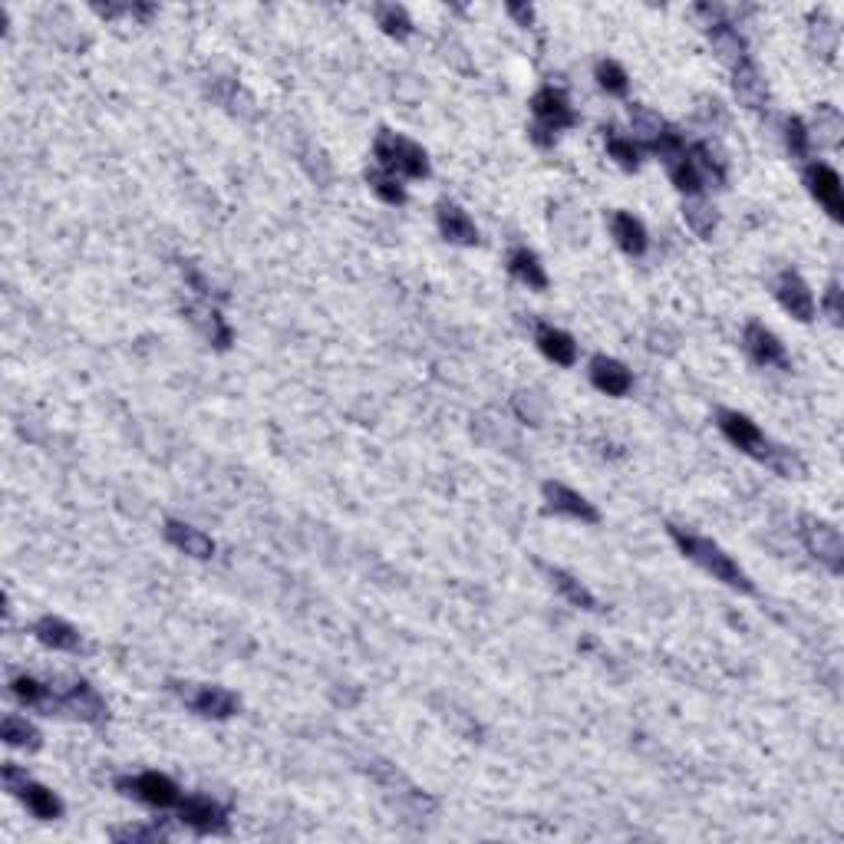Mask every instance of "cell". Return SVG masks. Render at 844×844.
Returning <instances> with one entry per match:
<instances>
[{
  "instance_id": "5bb4252c",
  "label": "cell",
  "mask_w": 844,
  "mask_h": 844,
  "mask_svg": "<svg viewBox=\"0 0 844 844\" xmlns=\"http://www.w3.org/2000/svg\"><path fill=\"white\" fill-rule=\"evenodd\" d=\"M165 541H169L175 551H182L188 558H198V561H208L211 554H215V541H211L205 531L185 525V521H165Z\"/></svg>"
},
{
  "instance_id": "ab89813d",
  "label": "cell",
  "mask_w": 844,
  "mask_h": 844,
  "mask_svg": "<svg viewBox=\"0 0 844 844\" xmlns=\"http://www.w3.org/2000/svg\"><path fill=\"white\" fill-rule=\"evenodd\" d=\"M103 17H152L155 14V7L149 4H126V7H96Z\"/></svg>"
},
{
  "instance_id": "7402d4cb",
  "label": "cell",
  "mask_w": 844,
  "mask_h": 844,
  "mask_svg": "<svg viewBox=\"0 0 844 844\" xmlns=\"http://www.w3.org/2000/svg\"><path fill=\"white\" fill-rule=\"evenodd\" d=\"M709 40H713L716 57L726 66H736L749 57V47H746V40H742V33L732 24H726V20H713V24H709Z\"/></svg>"
},
{
  "instance_id": "d590c367",
  "label": "cell",
  "mask_w": 844,
  "mask_h": 844,
  "mask_svg": "<svg viewBox=\"0 0 844 844\" xmlns=\"http://www.w3.org/2000/svg\"><path fill=\"white\" fill-rule=\"evenodd\" d=\"M607 152H610V159H617L620 165H624V169H637L643 146H637L633 139L617 136V132H610V136H607Z\"/></svg>"
},
{
  "instance_id": "44dd1931",
  "label": "cell",
  "mask_w": 844,
  "mask_h": 844,
  "mask_svg": "<svg viewBox=\"0 0 844 844\" xmlns=\"http://www.w3.org/2000/svg\"><path fill=\"white\" fill-rule=\"evenodd\" d=\"M33 637H37L43 647H50V650L73 653V650L83 647V640H80V633H76V627H70L60 617H40L37 624H33Z\"/></svg>"
},
{
  "instance_id": "836d02e7",
  "label": "cell",
  "mask_w": 844,
  "mask_h": 844,
  "mask_svg": "<svg viewBox=\"0 0 844 844\" xmlns=\"http://www.w3.org/2000/svg\"><path fill=\"white\" fill-rule=\"evenodd\" d=\"M765 465H769L775 475H782V479H802V475H805V462L798 459L792 449H785V446H775Z\"/></svg>"
},
{
  "instance_id": "60d3db41",
  "label": "cell",
  "mask_w": 844,
  "mask_h": 844,
  "mask_svg": "<svg viewBox=\"0 0 844 844\" xmlns=\"http://www.w3.org/2000/svg\"><path fill=\"white\" fill-rule=\"evenodd\" d=\"M825 310H828L831 324L841 327V320H844V307H841V287H838V284H828V291H825Z\"/></svg>"
},
{
  "instance_id": "b9f144b4",
  "label": "cell",
  "mask_w": 844,
  "mask_h": 844,
  "mask_svg": "<svg viewBox=\"0 0 844 844\" xmlns=\"http://www.w3.org/2000/svg\"><path fill=\"white\" fill-rule=\"evenodd\" d=\"M508 14H512L521 27H531V17H535L531 14V7H518V4H508Z\"/></svg>"
},
{
  "instance_id": "6da1fadb",
  "label": "cell",
  "mask_w": 844,
  "mask_h": 844,
  "mask_svg": "<svg viewBox=\"0 0 844 844\" xmlns=\"http://www.w3.org/2000/svg\"><path fill=\"white\" fill-rule=\"evenodd\" d=\"M670 538L676 541V548H680L686 558H690L693 564H699L706 574H713L716 581L736 587V591H742V594H752V581L746 577V571H742L716 541L696 535V531H686L680 525H670Z\"/></svg>"
},
{
  "instance_id": "d6986e66",
  "label": "cell",
  "mask_w": 844,
  "mask_h": 844,
  "mask_svg": "<svg viewBox=\"0 0 844 844\" xmlns=\"http://www.w3.org/2000/svg\"><path fill=\"white\" fill-rule=\"evenodd\" d=\"M185 314H188V320H192V324L202 330L211 343H215L218 350H225L228 343H231V327L225 324V317L218 314V307H211V301H205V297H202L198 304H188Z\"/></svg>"
},
{
  "instance_id": "2e32d148",
  "label": "cell",
  "mask_w": 844,
  "mask_h": 844,
  "mask_svg": "<svg viewBox=\"0 0 844 844\" xmlns=\"http://www.w3.org/2000/svg\"><path fill=\"white\" fill-rule=\"evenodd\" d=\"M591 383L607 396H627L633 386L630 370L614 357H594L591 360Z\"/></svg>"
},
{
  "instance_id": "cb8c5ba5",
  "label": "cell",
  "mask_w": 844,
  "mask_h": 844,
  "mask_svg": "<svg viewBox=\"0 0 844 844\" xmlns=\"http://www.w3.org/2000/svg\"><path fill=\"white\" fill-rule=\"evenodd\" d=\"M508 271H512L521 284H528L531 291H544V287H548V274H544L538 254L528 248H515L508 254Z\"/></svg>"
},
{
  "instance_id": "4dcf8cb0",
  "label": "cell",
  "mask_w": 844,
  "mask_h": 844,
  "mask_svg": "<svg viewBox=\"0 0 844 844\" xmlns=\"http://www.w3.org/2000/svg\"><path fill=\"white\" fill-rule=\"evenodd\" d=\"M376 24L383 27V33H390V37H396V40H406L409 33H413V20H409L406 10L396 7V4L376 7Z\"/></svg>"
},
{
  "instance_id": "83f0119b",
  "label": "cell",
  "mask_w": 844,
  "mask_h": 844,
  "mask_svg": "<svg viewBox=\"0 0 844 844\" xmlns=\"http://www.w3.org/2000/svg\"><path fill=\"white\" fill-rule=\"evenodd\" d=\"M0 739L17 749H40V732L20 716H7L4 723H0Z\"/></svg>"
},
{
  "instance_id": "e0dca14e",
  "label": "cell",
  "mask_w": 844,
  "mask_h": 844,
  "mask_svg": "<svg viewBox=\"0 0 844 844\" xmlns=\"http://www.w3.org/2000/svg\"><path fill=\"white\" fill-rule=\"evenodd\" d=\"M10 690H14V696L24 706L40 709V713H47V716H53L57 709H63L60 693L53 690V686H47V683L33 680V676H14V680H10Z\"/></svg>"
},
{
  "instance_id": "d4e9b609",
  "label": "cell",
  "mask_w": 844,
  "mask_h": 844,
  "mask_svg": "<svg viewBox=\"0 0 844 844\" xmlns=\"http://www.w3.org/2000/svg\"><path fill=\"white\" fill-rule=\"evenodd\" d=\"M14 795L24 798L30 812L37 815V818H43V821H53V818L63 815V802H60V798L53 795L50 788H43V785H37V782H30V779L20 785Z\"/></svg>"
},
{
  "instance_id": "52a82bcc",
  "label": "cell",
  "mask_w": 844,
  "mask_h": 844,
  "mask_svg": "<svg viewBox=\"0 0 844 844\" xmlns=\"http://www.w3.org/2000/svg\"><path fill=\"white\" fill-rule=\"evenodd\" d=\"M805 185H808V192H812V198L828 211L831 218L841 221L844 218V192H841V179H838V172L831 169V165L825 162H812L805 169Z\"/></svg>"
},
{
  "instance_id": "ba28073f",
  "label": "cell",
  "mask_w": 844,
  "mask_h": 844,
  "mask_svg": "<svg viewBox=\"0 0 844 844\" xmlns=\"http://www.w3.org/2000/svg\"><path fill=\"white\" fill-rule=\"evenodd\" d=\"M175 808H179L182 825H188L192 831H198V835H218V831L228 828L225 808H221L218 802H211L208 795L179 798V805H175Z\"/></svg>"
},
{
  "instance_id": "4316f807",
  "label": "cell",
  "mask_w": 844,
  "mask_h": 844,
  "mask_svg": "<svg viewBox=\"0 0 844 844\" xmlns=\"http://www.w3.org/2000/svg\"><path fill=\"white\" fill-rule=\"evenodd\" d=\"M548 574H551V581H554V587H558V591L568 597V601L574 604V607H581V610H597V601H594V594L587 591V587L577 581V577H571L568 571H561V568H548Z\"/></svg>"
},
{
  "instance_id": "4fadbf2b",
  "label": "cell",
  "mask_w": 844,
  "mask_h": 844,
  "mask_svg": "<svg viewBox=\"0 0 844 844\" xmlns=\"http://www.w3.org/2000/svg\"><path fill=\"white\" fill-rule=\"evenodd\" d=\"M732 90H736V99L746 109H762L769 103V90H765V80L749 57L732 66Z\"/></svg>"
},
{
  "instance_id": "7c38bea8",
  "label": "cell",
  "mask_w": 844,
  "mask_h": 844,
  "mask_svg": "<svg viewBox=\"0 0 844 844\" xmlns=\"http://www.w3.org/2000/svg\"><path fill=\"white\" fill-rule=\"evenodd\" d=\"M182 699L205 719H228L238 713V699L221 686H198V690H179Z\"/></svg>"
},
{
  "instance_id": "7a4b0ae2",
  "label": "cell",
  "mask_w": 844,
  "mask_h": 844,
  "mask_svg": "<svg viewBox=\"0 0 844 844\" xmlns=\"http://www.w3.org/2000/svg\"><path fill=\"white\" fill-rule=\"evenodd\" d=\"M531 113H535L531 139H535L541 149L554 146V136H558L561 129H571L577 122L568 96H564L561 90H554V86H544V90H538L535 96H531Z\"/></svg>"
},
{
  "instance_id": "f1b7e54d",
  "label": "cell",
  "mask_w": 844,
  "mask_h": 844,
  "mask_svg": "<svg viewBox=\"0 0 844 844\" xmlns=\"http://www.w3.org/2000/svg\"><path fill=\"white\" fill-rule=\"evenodd\" d=\"M686 152H690V162H693V169H696L699 179H703V185H716L719 188V185L726 182L723 162H719L706 146H693V149H686Z\"/></svg>"
},
{
  "instance_id": "f35d334b",
  "label": "cell",
  "mask_w": 844,
  "mask_h": 844,
  "mask_svg": "<svg viewBox=\"0 0 844 844\" xmlns=\"http://www.w3.org/2000/svg\"><path fill=\"white\" fill-rule=\"evenodd\" d=\"M818 119H825V126H818V142H825V146H838V142H841V116H838V109L818 106Z\"/></svg>"
},
{
  "instance_id": "74e56055",
  "label": "cell",
  "mask_w": 844,
  "mask_h": 844,
  "mask_svg": "<svg viewBox=\"0 0 844 844\" xmlns=\"http://www.w3.org/2000/svg\"><path fill=\"white\" fill-rule=\"evenodd\" d=\"M109 838L119 841V844H155L165 838L162 828H142V825H126V828H113L109 831Z\"/></svg>"
},
{
  "instance_id": "ac0fdd59",
  "label": "cell",
  "mask_w": 844,
  "mask_h": 844,
  "mask_svg": "<svg viewBox=\"0 0 844 844\" xmlns=\"http://www.w3.org/2000/svg\"><path fill=\"white\" fill-rule=\"evenodd\" d=\"M436 218H439V231H442V238L452 241V244H479V228H475V221L465 215V211L459 205H452V202H442L439 211H436Z\"/></svg>"
},
{
  "instance_id": "30bf717a",
  "label": "cell",
  "mask_w": 844,
  "mask_h": 844,
  "mask_svg": "<svg viewBox=\"0 0 844 844\" xmlns=\"http://www.w3.org/2000/svg\"><path fill=\"white\" fill-rule=\"evenodd\" d=\"M544 502H548V508L554 515H568V518H577V521H587V525H597L601 521V512L587 502V498L581 492H574V488L568 485H561V482H544Z\"/></svg>"
},
{
  "instance_id": "8fae6325",
  "label": "cell",
  "mask_w": 844,
  "mask_h": 844,
  "mask_svg": "<svg viewBox=\"0 0 844 844\" xmlns=\"http://www.w3.org/2000/svg\"><path fill=\"white\" fill-rule=\"evenodd\" d=\"M775 297H779V304L795 320H802V324H808V320L815 317V297H812L808 284L795 271H782L779 274V281H775Z\"/></svg>"
},
{
  "instance_id": "603a6c76",
  "label": "cell",
  "mask_w": 844,
  "mask_h": 844,
  "mask_svg": "<svg viewBox=\"0 0 844 844\" xmlns=\"http://www.w3.org/2000/svg\"><path fill=\"white\" fill-rule=\"evenodd\" d=\"M610 231H614V241L627 254H633V258H640V254L647 251V228H643L633 215H627V211H614Z\"/></svg>"
},
{
  "instance_id": "5b68a950",
  "label": "cell",
  "mask_w": 844,
  "mask_h": 844,
  "mask_svg": "<svg viewBox=\"0 0 844 844\" xmlns=\"http://www.w3.org/2000/svg\"><path fill=\"white\" fill-rule=\"evenodd\" d=\"M116 788L122 795L129 798H139V802H146L152 808H172L179 805V785H175L169 775L162 772H139V775H122L116 779Z\"/></svg>"
},
{
  "instance_id": "9c48e42d",
  "label": "cell",
  "mask_w": 844,
  "mask_h": 844,
  "mask_svg": "<svg viewBox=\"0 0 844 844\" xmlns=\"http://www.w3.org/2000/svg\"><path fill=\"white\" fill-rule=\"evenodd\" d=\"M60 703H63V713H73L76 719H83V723H106L109 719V706L106 699L96 693V686H90L86 680H76L70 690L60 693Z\"/></svg>"
},
{
  "instance_id": "8d00e7d4",
  "label": "cell",
  "mask_w": 844,
  "mask_h": 844,
  "mask_svg": "<svg viewBox=\"0 0 844 844\" xmlns=\"http://www.w3.org/2000/svg\"><path fill=\"white\" fill-rule=\"evenodd\" d=\"M630 122H633V129H637L640 136H643V142L657 139L660 132L666 129V122L657 113H653V109H647V106H630Z\"/></svg>"
},
{
  "instance_id": "1f68e13d",
  "label": "cell",
  "mask_w": 844,
  "mask_h": 844,
  "mask_svg": "<svg viewBox=\"0 0 844 844\" xmlns=\"http://www.w3.org/2000/svg\"><path fill=\"white\" fill-rule=\"evenodd\" d=\"M666 169H670V179H673L676 188H680V192H686V195H699V192H703V179H699L696 169H693L690 152H683L680 159L666 162Z\"/></svg>"
},
{
  "instance_id": "484cf974",
  "label": "cell",
  "mask_w": 844,
  "mask_h": 844,
  "mask_svg": "<svg viewBox=\"0 0 844 844\" xmlns=\"http://www.w3.org/2000/svg\"><path fill=\"white\" fill-rule=\"evenodd\" d=\"M683 218H686V225H690L699 238H713V231H716V208L709 205L706 198H699V195L686 198Z\"/></svg>"
},
{
  "instance_id": "d6a6232c",
  "label": "cell",
  "mask_w": 844,
  "mask_h": 844,
  "mask_svg": "<svg viewBox=\"0 0 844 844\" xmlns=\"http://www.w3.org/2000/svg\"><path fill=\"white\" fill-rule=\"evenodd\" d=\"M597 83H601V90H607V93L624 96L630 86V76L617 60H601L597 63Z\"/></svg>"
},
{
  "instance_id": "8992f818",
  "label": "cell",
  "mask_w": 844,
  "mask_h": 844,
  "mask_svg": "<svg viewBox=\"0 0 844 844\" xmlns=\"http://www.w3.org/2000/svg\"><path fill=\"white\" fill-rule=\"evenodd\" d=\"M719 429H723V436L739 452H746V455H752V459H759V462H769L775 442L765 439V432L755 426L749 416L736 413V409H723V413H719Z\"/></svg>"
},
{
  "instance_id": "9a60e30c",
  "label": "cell",
  "mask_w": 844,
  "mask_h": 844,
  "mask_svg": "<svg viewBox=\"0 0 844 844\" xmlns=\"http://www.w3.org/2000/svg\"><path fill=\"white\" fill-rule=\"evenodd\" d=\"M746 350H749V357L759 366H782V370L788 366L782 340L775 337L772 330H765L762 324H749L746 327Z\"/></svg>"
},
{
  "instance_id": "f546056e",
  "label": "cell",
  "mask_w": 844,
  "mask_h": 844,
  "mask_svg": "<svg viewBox=\"0 0 844 844\" xmlns=\"http://www.w3.org/2000/svg\"><path fill=\"white\" fill-rule=\"evenodd\" d=\"M366 185H370L386 205H403L406 202V188L399 185L396 175L386 172V169H370V172H366Z\"/></svg>"
},
{
  "instance_id": "e575fe53",
  "label": "cell",
  "mask_w": 844,
  "mask_h": 844,
  "mask_svg": "<svg viewBox=\"0 0 844 844\" xmlns=\"http://www.w3.org/2000/svg\"><path fill=\"white\" fill-rule=\"evenodd\" d=\"M785 146L788 152L795 155V159H805L808 152H812V132L802 119H785Z\"/></svg>"
},
{
  "instance_id": "ffe728a7",
  "label": "cell",
  "mask_w": 844,
  "mask_h": 844,
  "mask_svg": "<svg viewBox=\"0 0 844 844\" xmlns=\"http://www.w3.org/2000/svg\"><path fill=\"white\" fill-rule=\"evenodd\" d=\"M535 343H538V350L544 353V357L554 360L558 366H574V360H577L574 337H571V333L558 330V327H551V324H538Z\"/></svg>"
},
{
  "instance_id": "3957f363",
  "label": "cell",
  "mask_w": 844,
  "mask_h": 844,
  "mask_svg": "<svg viewBox=\"0 0 844 844\" xmlns=\"http://www.w3.org/2000/svg\"><path fill=\"white\" fill-rule=\"evenodd\" d=\"M376 159H380V169L393 172V175H406V179H426L429 175V159L422 146H416L413 139L396 136V132H380L376 136Z\"/></svg>"
},
{
  "instance_id": "277c9868",
  "label": "cell",
  "mask_w": 844,
  "mask_h": 844,
  "mask_svg": "<svg viewBox=\"0 0 844 844\" xmlns=\"http://www.w3.org/2000/svg\"><path fill=\"white\" fill-rule=\"evenodd\" d=\"M798 535H802L805 548L812 551L831 574L844 571V541H841V531L835 525H828V521H821L815 515H805Z\"/></svg>"
}]
</instances>
